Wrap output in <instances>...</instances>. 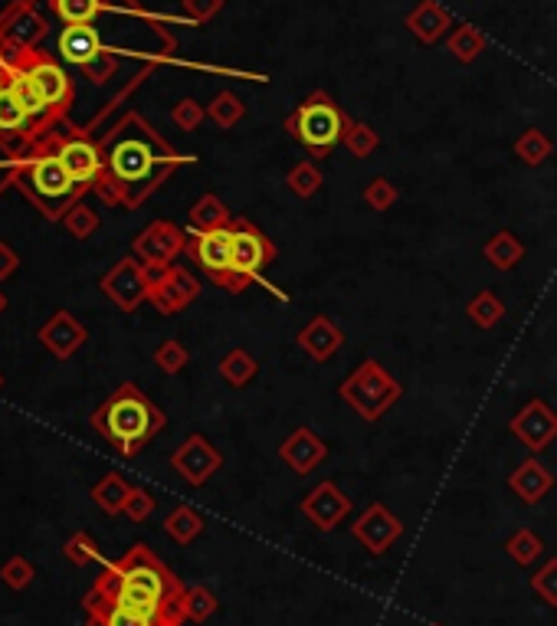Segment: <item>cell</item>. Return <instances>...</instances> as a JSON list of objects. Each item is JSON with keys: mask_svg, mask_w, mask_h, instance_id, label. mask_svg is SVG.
I'll use <instances>...</instances> for the list:
<instances>
[{"mask_svg": "<svg viewBox=\"0 0 557 626\" xmlns=\"http://www.w3.org/2000/svg\"><path fill=\"white\" fill-rule=\"evenodd\" d=\"M102 158H105V177L99 194L109 204L138 207L171 168L181 164V158L154 135L138 115H125L102 141Z\"/></svg>", "mask_w": 557, "mask_h": 626, "instance_id": "6da1fadb", "label": "cell"}, {"mask_svg": "<svg viewBox=\"0 0 557 626\" xmlns=\"http://www.w3.org/2000/svg\"><path fill=\"white\" fill-rule=\"evenodd\" d=\"M92 594L112 600L118 607L164 617V613H181L184 587L154 558L148 545H135L118 561L102 564V574L92 584Z\"/></svg>", "mask_w": 557, "mask_h": 626, "instance_id": "7a4b0ae2", "label": "cell"}, {"mask_svg": "<svg viewBox=\"0 0 557 626\" xmlns=\"http://www.w3.org/2000/svg\"><path fill=\"white\" fill-rule=\"evenodd\" d=\"M14 184L27 194V200L46 220H59V223H63V217L79 204V197L86 194V187L76 184L73 174L59 161L53 135H46L27 151V155L17 158Z\"/></svg>", "mask_w": 557, "mask_h": 626, "instance_id": "3957f363", "label": "cell"}, {"mask_svg": "<svg viewBox=\"0 0 557 626\" xmlns=\"http://www.w3.org/2000/svg\"><path fill=\"white\" fill-rule=\"evenodd\" d=\"M161 427L164 413L135 384H122L92 413V430H99L122 456H135Z\"/></svg>", "mask_w": 557, "mask_h": 626, "instance_id": "277c9868", "label": "cell"}, {"mask_svg": "<svg viewBox=\"0 0 557 626\" xmlns=\"http://www.w3.org/2000/svg\"><path fill=\"white\" fill-rule=\"evenodd\" d=\"M4 66H7L10 76H17L23 86L30 89L33 99H40L46 109L63 122L66 112L73 109L76 86H73V79H69L66 69L59 66L50 53H43L37 46V50H23V53L7 56Z\"/></svg>", "mask_w": 557, "mask_h": 626, "instance_id": "5b68a950", "label": "cell"}, {"mask_svg": "<svg viewBox=\"0 0 557 626\" xmlns=\"http://www.w3.org/2000/svg\"><path fill=\"white\" fill-rule=\"evenodd\" d=\"M289 128L305 148L325 155V151L331 145H338L341 135H345V118H341L338 105L331 102L328 96H312L308 102L299 105V112L292 115Z\"/></svg>", "mask_w": 557, "mask_h": 626, "instance_id": "8992f818", "label": "cell"}, {"mask_svg": "<svg viewBox=\"0 0 557 626\" xmlns=\"http://www.w3.org/2000/svg\"><path fill=\"white\" fill-rule=\"evenodd\" d=\"M43 138H46V132L37 125L30 105L23 102L20 89L14 86V82L7 79V89L0 92V148H7L10 155L20 158Z\"/></svg>", "mask_w": 557, "mask_h": 626, "instance_id": "52a82bcc", "label": "cell"}, {"mask_svg": "<svg viewBox=\"0 0 557 626\" xmlns=\"http://www.w3.org/2000/svg\"><path fill=\"white\" fill-rule=\"evenodd\" d=\"M53 145L63 168L73 174V181L86 191H99L105 177L102 145H96L86 132H53Z\"/></svg>", "mask_w": 557, "mask_h": 626, "instance_id": "ba28073f", "label": "cell"}, {"mask_svg": "<svg viewBox=\"0 0 557 626\" xmlns=\"http://www.w3.org/2000/svg\"><path fill=\"white\" fill-rule=\"evenodd\" d=\"M46 37V20L37 14L33 0H14L0 10V63L7 56L37 50V43Z\"/></svg>", "mask_w": 557, "mask_h": 626, "instance_id": "9c48e42d", "label": "cell"}, {"mask_svg": "<svg viewBox=\"0 0 557 626\" xmlns=\"http://www.w3.org/2000/svg\"><path fill=\"white\" fill-rule=\"evenodd\" d=\"M272 259V246L266 243V236L259 233L253 223H236L233 227V266H230V282L227 289L230 292H240L246 289V282H250L259 269Z\"/></svg>", "mask_w": 557, "mask_h": 626, "instance_id": "30bf717a", "label": "cell"}, {"mask_svg": "<svg viewBox=\"0 0 557 626\" xmlns=\"http://www.w3.org/2000/svg\"><path fill=\"white\" fill-rule=\"evenodd\" d=\"M99 286L118 309L132 312V309H138L141 299H148L151 279H148L145 263H138V259H122V263H115L109 273L102 276Z\"/></svg>", "mask_w": 557, "mask_h": 626, "instance_id": "8fae6325", "label": "cell"}, {"mask_svg": "<svg viewBox=\"0 0 557 626\" xmlns=\"http://www.w3.org/2000/svg\"><path fill=\"white\" fill-rule=\"evenodd\" d=\"M82 607H86L89 626H181L184 623V613H164V617H151V613H138V610L118 607V604H112V600H105V597H96L92 590L86 594V600H82Z\"/></svg>", "mask_w": 557, "mask_h": 626, "instance_id": "7c38bea8", "label": "cell"}, {"mask_svg": "<svg viewBox=\"0 0 557 626\" xmlns=\"http://www.w3.org/2000/svg\"><path fill=\"white\" fill-rule=\"evenodd\" d=\"M191 253L207 273L227 286L230 282V266H233V227H217V230H200L191 243Z\"/></svg>", "mask_w": 557, "mask_h": 626, "instance_id": "4fadbf2b", "label": "cell"}, {"mask_svg": "<svg viewBox=\"0 0 557 626\" xmlns=\"http://www.w3.org/2000/svg\"><path fill=\"white\" fill-rule=\"evenodd\" d=\"M184 250V233L174 227V223H151V227L135 236V256L145 266H158L164 269L171 259Z\"/></svg>", "mask_w": 557, "mask_h": 626, "instance_id": "5bb4252c", "label": "cell"}, {"mask_svg": "<svg viewBox=\"0 0 557 626\" xmlns=\"http://www.w3.org/2000/svg\"><path fill=\"white\" fill-rule=\"evenodd\" d=\"M86 325L79 322V318L73 312H66V309H59L50 315V322H46L40 328V341H43V348L53 354V358H73V354L86 345Z\"/></svg>", "mask_w": 557, "mask_h": 626, "instance_id": "9a60e30c", "label": "cell"}, {"mask_svg": "<svg viewBox=\"0 0 557 626\" xmlns=\"http://www.w3.org/2000/svg\"><path fill=\"white\" fill-rule=\"evenodd\" d=\"M197 295V282L184 273V269H161L158 279H151V289H148V299L158 305L161 312H177L184 309L187 302H191Z\"/></svg>", "mask_w": 557, "mask_h": 626, "instance_id": "2e32d148", "label": "cell"}, {"mask_svg": "<svg viewBox=\"0 0 557 626\" xmlns=\"http://www.w3.org/2000/svg\"><path fill=\"white\" fill-rule=\"evenodd\" d=\"M56 53L66 59V63H73L79 69H86L92 59L102 56V37L99 30L86 23V27H63L59 33V43H56Z\"/></svg>", "mask_w": 557, "mask_h": 626, "instance_id": "e0dca14e", "label": "cell"}, {"mask_svg": "<svg viewBox=\"0 0 557 626\" xmlns=\"http://www.w3.org/2000/svg\"><path fill=\"white\" fill-rule=\"evenodd\" d=\"M174 469L181 472V476L191 482V486H200V482L210 479V472L220 466V456L210 450L207 440H200V436H191L181 450L174 453Z\"/></svg>", "mask_w": 557, "mask_h": 626, "instance_id": "ac0fdd59", "label": "cell"}, {"mask_svg": "<svg viewBox=\"0 0 557 626\" xmlns=\"http://www.w3.org/2000/svg\"><path fill=\"white\" fill-rule=\"evenodd\" d=\"M50 7L66 27H86V23H96L105 10H112V7L138 10L135 0H50Z\"/></svg>", "mask_w": 557, "mask_h": 626, "instance_id": "d6986e66", "label": "cell"}, {"mask_svg": "<svg viewBox=\"0 0 557 626\" xmlns=\"http://www.w3.org/2000/svg\"><path fill=\"white\" fill-rule=\"evenodd\" d=\"M305 512L312 515L322 528H335L338 518L348 512V499H341L335 489L325 486V489L312 492V499L305 502Z\"/></svg>", "mask_w": 557, "mask_h": 626, "instance_id": "ffe728a7", "label": "cell"}, {"mask_svg": "<svg viewBox=\"0 0 557 626\" xmlns=\"http://www.w3.org/2000/svg\"><path fill=\"white\" fill-rule=\"evenodd\" d=\"M128 495H132V486H128L122 476H115V472H109V476H105L102 482H96V486H92V499H96V505H99L105 515L125 512Z\"/></svg>", "mask_w": 557, "mask_h": 626, "instance_id": "44dd1931", "label": "cell"}, {"mask_svg": "<svg viewBox=\"0 0 557 626\" xmlns=\"http://www.w3.org/2000/svg\"><path fill=\"white\" fill-rule=\"evenodd\" d=\"M407 27L417 33V37L423 40V43H433L436 37H440V33L449 27V17L443 14L440 7L433 4V0H426L423 7H417L413 10V14L407 17Z\"/></svg>", "mask_w": 557, "mask_h": 626, "instance_id": "7402d4cb", "label": "cell"}, {"mask_svg": "<svg viewBox=\"0 0 557 626\" xmlns=\"http://www.w3.org/2000/svg\"><path fill=\"white\" fill-rule=\"evenodd\" d=\"M164 531L181 541V545H187V541H194L200 531H204V518H200L194 509H187V505H181V509H174L168 518H164Z\"/></svg>", "mask_w": 557, "mask_h": 626, "instance_id": "603a6c76", "label": "cell"}, {"mask_svg": "<svg viewBox=\"0 0 557 626\" xmlns=\"http://www.w3.org/2000/svg\"><path fill=\"white\" fill-rule=\"evenodd\" d=\"M63 554L76 564V568H89V564L102 561V551H99L96 541H92L89 531H76V535H69V541L63 545Z\"/></svg>", "mask_w": 557, "mask_h": 626, "instance_id": "cb8c5ba5", "label": "cell"}, {"mask_svg": "<svg viewBox=\"0 0 557 626\" xmlns=\"http://www.w3.org/2000/svg\"><path fill=\"white\" fill-rule=\"evenodd\" d=\"M33 577H37V568H33L30 558H23V554L7 558L4 568H0V581H4L10 590H27L33 584Z\"/></svg>", "mask_w": 557, "mask_h": 626, "instance_id": "d4e9b609", "label": "cell"}, {"mask_svg": "<svg viewBox=\"0 0 557 626\" xmlns=\"http://www.w3.org/2000/svg\"><path fill=\"white\" fill-rule=\"evenodd\" d=\"M213 610H217V597H213L210 590H204V587L184 590V600H181L184 620H207Z\"/></svg>", "mask_w": 557, "mask_h": 626, "instance_id": "484cf974", "label": "cell"}, {"mask_svg": "<svg viewBox=\"0 0 557 626\" xmlns=\"http://www.w3.org/2000/svg\"><path fill=\"white\" fill-rule=\"evenodd\" d=\"M63 227L69 230V236H76V240H89V236L99 230V214L86 204H76L63 217Z\"/></svg>", "mask_w": 557, "mask_h": 626, "instance_id": "4316f807", "label": "cell"}, {"mask_svg": "<svg viewBox=\"0 0 557 626\" xmlns=\"http://www.w3.org/2000/svg\"><path fill=\"white\" fill-rule=\"evenodd\" d=\"M191 220L197 230H217V227H227V210L217 197H204L200 204L191 210Z\"/></svg>", "mask_w": 557, "mask_h": 626, "instance_id": "83f0119b", "label": "cell"}, {"mask_svg": "<svg viewBox=\"0 0 557 626\" xmlns=\"http://www.w3.org/2000/svg\"><path fill=\"white\" fill-rule=\"evenodd\" d=\"M449 50H453L462 63H469V59H476L485 50V40L472 27H459L453 33V40H449Z\"/></svg>", "mask_w": 557, "mask_h": 626, "instance_id": "f1b7e54d", "label": "cell"}, {"mask_svg": "<svg viewBox=\"0 0 557 626\" xmlns=\"http://www.w3.org/2000/svg\"><path fill=\"white\" fill-rule=\"evenodd\" d=\"M240 115H243V102L236 96H230V92H220V96L213 99V105H210V118L217 125H223V128H230Z\"/></svg>", "mask_w": 557, "mask_h": 626, "instance_id": "f546056e", "label": "cell"}, {"mask_svg": "<svg viewBox=\"0 0 557 626\" xmlns=\"http://www.w3.org/2000/svg\"><path fill=\"white\" fill-rule=\"evenodd\" d=\"M154 364H158L161 371L177 374L187 364V351L177 345V341H164V345L154 351Z\"/></svg>", "mask_w": 557, "mask_h": 626, "instance_id": "4dcf8cb0", "label": "cell"}, {"mask_svg": "<svg viewBox=\"0 0 557 626\" xmlns=\"http://www.w3.org/2000/svg\"><path fill=\"white\" fill-rule=\"evenodd\" d=\"M541 466H535V463H528L525 469H521V476L515 479V489L525 495L528 502H538V495H541V489L548 486V479H538L535 482V472H538Z\"/></svg>", "mask_w": 557, "mask_h": 626, "instance_id": "1f68e13d", "label": "cell"}, {"mask_svg": "<svg viewBox=\"0 0 557 626\" xmlns=\"http://www.w3.org/2000/svg\"><path fill=\"white\" fill-rule=\"evenodd\" d=\"M508 551H512V558L518 564H528V561H535L538 554H541V541L535 535H528V531H521V535L508 545Z\"/></svg>", "mask_w": 557, "mask_h": 626, "instance_id": "d6a6232c", "label": "cell"}, {"mask_svg": "<svg viewBox=\"0 0 557 626\" xmlns=\"http://www.w3.org/2000/svg\"><path fill=\"white\" fill-rule=\"evenodd\" d=\"M200 118H204V109L194 102V99H184V102H177L174 105V125L177 128H184V132H191V128L200 125Z\"/></svg>", "mask_w": 557, "mask_h": 626, "instance_id": "836d02e7", "label": "cell"}, {"mask_svg": "<svg viewBox=\"0 0 557 626\" xmlns=\"http://www.w3.org/2000/svg\"><path fill=\"white\" fill-rule=\"evenodd\" d=\"M154 512V499L145 492V489H132V495H128L125 502V515L135 518V522H145V518Z\"/></svg>", "mask_w": 557, "mask_h": 626, "instance_id": "e575fe53", "label": "cell"}, {"mask_svg": "<svg viewBox=\"0 0 557 626\" xmlns=\"http://www.w3.org/2000/svg\"><path fill=\"white\" fill-rule=\"evenodd\" d=\"M115 56L112 53H102V56H96L92 59V63L86 66V76L96 82V86H102V82H109L112 79V73H115Z\"/></svg>", "mask_w": 557, "mask_h": 626, "instance_id": "d590c367", "label": "cell"}, {"mask_svg": "<svg viewBox=\"0 0 557 626\" xmlns=\"http://www.w3.org/2000/svg\"><path fill=\"white\" fill-rule=\"evenodd\" d=\"M220 7H223V0H184V10H187V14H191L197 23L210 20Z\"/></svg>", "mask_w": 557, "mask_h": 626, "instance_id": "8d00e7d4", "label": "cell"}, {"mask_svg": "<svg viewBox=\"0 0 557 626\" xmlns=\"http://www.w3.org/2000/svg\"><path fill=\"white\" fill-rule=\"evenodd\" d=\"M535 587L551 600V604H557V561H551L548 568L535 577Z\"/></svg>", "mask_w": 557, "mask_h": 626, "instance_id": "74e56055", "label": "cell"}, {"mask_svg": "<svg viewBox=\"0 0 557 626\" xmlns=\"http://www.w3.org/2000/svg\"><path fill=\"white\" fill-rule=\"evenodd\" d=\"M17 269H20V256H17V250H14L10 243L0 240V282L14 276Z\"/></svg>", "mask_w": 557, "mask_h": 626, "instance_id": "f35d334b", "label": "cell"}, {"mask_svg": "<svg viewBox=\"0 0 557 626\" xmlns=\"http://www.w3.org/2000/svg\"><path fill=\"white\" fill-rule=\"evenodd\" d=\"M518 151L525 155V161H541V155L548 151V145H544V138H541L538 132H528L525 138H521Z\"/></svg>", "mask_w": 557, "mask_h": 626, "instance_id": "ab89813d", "label": "cell"}, {"mask_svg": "<svg viewBox=\"0 0 557 626\" xmlns=\"http://www.w3.org/2000/svg\"><path fill=\"white\" fill-rule=\"evenodd\" d=\"M14 171H17V158L7 148H0V194L14 184Z\"/></svg>", "mask_w": 557, "mask_h": 626, "instance_id": "60d3db41", "label": "cell"}, {"mask_svg": "<svg viewBox=\"0 0 557 626\" xmlns=\"http://www.w3.org/2000/svg\"><path fill=\"white\" fill-rule=\"evenodd\" d=\"M7 79H10V76H7V66H4V63H0V92H4V89H7Z\"/></svg>", "mask_w": 557, "mask_h": 626, "instance_id": "b9f144b4", "label": "cell"}, {"mask_svg": "<svg viewBox=\"0 0 557 626\" xmlns=\"http://www.w3.org/2000/svg\"><path fill=\"white\" fill-rule=\"evenodd\" d=\"M7 312V295H4V289H0V315Z\"/></svg>", "mask_w": 557, "mask_h": 626, "instance_id": "7bdbcfd3", "label": "cell"}, {"mask_svg": "<svg viewBox=\"0 0 557 626\" xmlns=\"http://www.w3.org/2000/svg\"><path fill=\"white\" fill-rule=\"evenodd\" d=\"M0 391H4V374H0Z\"/></svg>", "mask_w": 557, "mask_h": 626, "instance_id": "ee69618b", "label": "cell"}]
</instances>
